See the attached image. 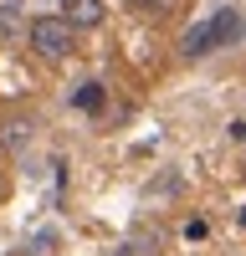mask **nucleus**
<instances>
[{
	"instance_id": "nucleus-1",
	"label": "nucleus",
	"mask_w": 246,
	"mask_h": 256,
	"mask_svg": "<svg viewBox=\"0 0 246 256\" xmlns=\"http://www.w3.org/2000/svg\"><path fill=\"white\" fill-rule=\"evenodd\" d=\"M26 41H31V52H36V56L62 62V56H72V52H77V26H72L67 16H31Z\"/></svg>"
},
{
	"instance_id": "nucleus-2",
	"label": "nucleus",
	"mask_w": 246,
	"mask_h": 256,
	"mask_svg": "<svg viewBox=\"0 0 246 256\" xmlns=\"http://www.w3.org/2000/svg\"><path fill=\"white\" fill-rule=\"evenodd\" d=\"M216 46H220V41H216V16L210 20H195V26L180 36V52L184 56H205V52H216Z\"/></svg>"
},
{
	"instance_id": "nucleus-3",
	"label": "nucleus",
	"mask_w": 246,
	"mask_h": 256,
	"mask_svg": "<svg viewBox=\"0 0 246 256\" xmlns=\"http://www.w3.org/2000/svg\"><path fill=\"white\" fill-rule=\"evenodd\" d=\"M62 16H67L77 31H92V26H102L108 10H102V0H62Z\"/></svg>"
},
{
	"instance_id": "nucleus-4",
	"label": "nucleus",
	"mask_w": 246,
	"mask_h": 256,
	"mask_svg": "<svg viewBox=\"0 0 246 256\" xmlns=\"http://www.w3.org/2000/svg\"><path fill=\"white\" fill-rule=\"evenodd\" d=\"M241 36H246L241 10H236V6H220V10H216V41H220V46H236Z\"/></svg>"
},
{
	"instance_id": "nucleus-5",
	"label": "nucleus",
	"mask_w": 246,
	"mask_h": 256,
	"mask_svg": "<svg viewBox=\"0 0 246 256\" xmlns=\"http://www.w3.org/2000/svg\"><path fill=\"white\" fill-rule=\"evenodd\" d=\"M26 31H31V20L20 16V6H0V52H6V46H16V41L26 36Z\"/></svg>"
},
{
	"instance_id": "nucleus-6",
	"label": "nucleus",
	"mask_w": 246,
	"mask_h": 256,
	"mask_svg": "<svg viewBox=\"0 0 246 256\" xmlns=\"http://www.w3.org/2000/svg\"><path fill=\"white\" fill-rule=\"evenodd\" d=\"M31 134H36L31 118H6V123H0V144H6V148H26Z\"/></svg>"
},
{
	"instance_id": "nucleus-7",
	"label": "nucleus",
	"mask_w": 246,
	"mask_h": 256,
	"mask_svg": "<svg viewBox=\"0 0 246 256\" xmlns=\"http://www.w3.org/2000/svg\"><path fill=\"white\" fill-rule=\"evenodd\" d=\"M72 102H77L82 113H98L102 108V82H82V88L72 92Z\"/></svg>"
},
{
	"instance_id": "nucleus-8",
	"label": "nucleus",
	"mask_w": 246,
	"mask_h": 256,
	"mask_svg": "<svg viewBox=\"0 0 246 256\" xmlns=\"http://www.w3.org/2000/svg\"><path fill=\"white\" fill-rule=\"evenodd\" d=\"M128 6H134V10H154L159 0H128Z\"/></svg>"
}]
</instances>
